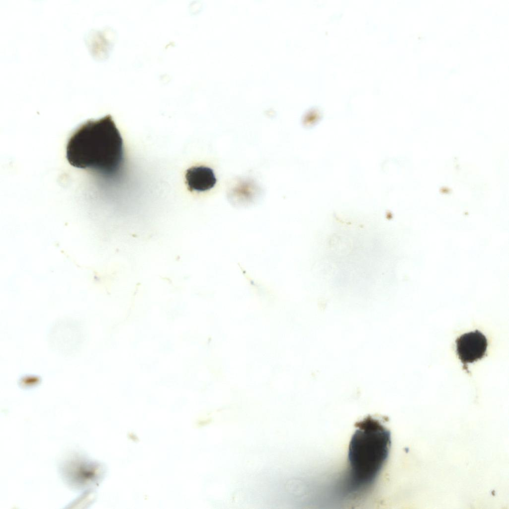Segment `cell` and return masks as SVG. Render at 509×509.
<instances>
[{
    "mask_svg": "<svg viewBox=\"0 0 509 509\" xmlns=\"http://www.w3.org/2000/svg\"><path fill=\"white\" fill-rule=\"evenodd\" d=\"M66 158L75 168L104 175L116 173L123 162V143L112 116L88 120L79 126L68 140Z\"/></svg>",
    "mask_w": 509,
    "mask_h": 509,
    "instance_id": "obj_1",
    "label": "cell"
},
{
    "mask_svg": "<svg viewBox=\"0 0 509 509\" xmlns=\"http://www.w3.org/2000/svg\"><path fill=\"white\" fill-rule=\"evenodd\" d=\"M355 426L348 461L352 487L358 489L374 482L387 461L391 441L390 431L370 416L357 422Z\"/></svg>",
    "mask_w": 509,
    "mask_h": 509,
    "instance_id": "obj_2",
    "label": "cell"
},
{
    "mask_svg": "<svg viewBox=\"0 0 509 509\" xmlns=\"http://www.w3.org/2000/svg\"><path fill=\"white\" fill-rule=\"evenodd\" d=\"M455 343L457 354L464 368H467L468 363L483 358L488 346L486 337L477 330L460 336Z\"/></svg>",
    "mask_w": 509,
    "mask_h": 509,
    "instance_id": "obj_3",
    "label": "cell"
},
{
    "mask_svg": "<svg viewBox=\"0 0 509 509\" xmlns=\"http://www.w3.org/2000/svg\"><path fill=\"white\" fill-rule=\"evenodd\" d=\"M185 178L190 191H205L214 187L217 182L213 170L202 166L193 167L188 169Z\"/></svg>",
    "mask_w": 509,
    "mask_h": 509,
    "instance_id": "obj_4",
    "label": "cell"
}]
</instances>
